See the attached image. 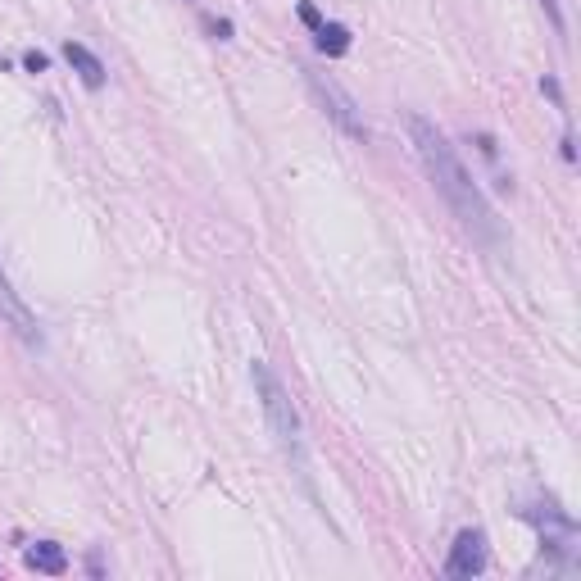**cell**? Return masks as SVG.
<instances>
[{
  "mask_svg": "<svg viewBox=\"0 0 581 581\" xmlns=\"http://www.w3.org/2000/svg\"><path fill=\"white\" fill-rule=\"evenodd\" d=\"M404 128H409V137H414L418 159H423V168H427V178H432L436 196L450 205V214L459 218V223L468 227L477 241L500 246V241H504L500 218H495V209L486 205L482 187L473 182V173H468V164L459 159V150L450 146V137H445L432 119H423V114H409V119H404Z\"/></svg>",
  "mask_w": 581,
  "mask_h": 581,
  "instance_id": "6da1fadb",
  "label": "cell"
},
{
  "mask_svg": "<svg viewBox=\"0 0 581 581\" xmlns=\"http://www.w3.org/2000/svg\"><path fill=\"white\" fill-rule=\"evenodd\" d=\"M250 377H255V395H259V409H264L268 418V432H273L277 450L291 459V468L300 473V482L309 486V459H305V432H300V414L296 404H291V395H286V386L277 382V373L264 364V359H255V368H250Z\"/></svg>",
  "mask_w": 581,
  "mask_h": 581,
  "instance_id": "7a4b0ae2",
  "label": "cell"
},
{
  "mask_svg": "<svg viewBox=\"0 0 581 581\" xmlns=\"http://www.w3.org/2000/svg\"><path fill=\"white\" fill-rule=\"evenodd\" d=\"M305 78H309V87H314V96H318V105L327 109V119L336 123V128L345 132V137H355V141H368V123H364V114H359V105H355V96L341 87V82L332 78V73H318V69H305Z\"/></svg>",
  "mask_w": 581,
  "mask_h": 581,
  "instance_id": "3957f363",
  "label": "cell"
},
{
  "mask_svg": "<svg viewBox=\"0 0 581 581\" xmlns=\"http://www.w3.org/2000/svg\"><path fill=\"white\" fill-rule=\"evenodd\" d=\"M0 318L10 323V332L19 336L23 345L41 350V327H37V318H32V309L23 305V296L10 286V273H5V268H0Z\"/></svg>",
  "mask_w": 581,
  "mask_h": 581,
  "instance_id": "277c9868",
  "label": "cell"
},
{
  "mask_svg": "<svg viewBox=\"0 0 581 581\" xmlns=\"http://www.w3.org/2000/svg\"><path fill=\"white\" fill-rule=\"evenodd\" d=\"M486 572V532L468 527V532L454 536L450 559H445V577H477Z\"/></svg>",
  "mask_w": 581,
  "mask_h": 581,
  "instance_id": "5b68a950",
  "label": "cell"
},
{
  "mask_svg": "<svg viewBox=\"0 0 581 581\" xmlns=\"http://www.w3.org/2000/svg\"><path fill=\"white\" fill-rule=\"evenodd\" d=\"M64 60H69V69L82 78V87L87 91H100L105 87V64H100V55H91L82 41H64Z\"/></svg>",
  "mask_w": 581,
  "mask_h": 581,
  "instance_id": "8992f818",
  "label": "cell"
},
{
  "mask_svg": "<svg viewBox=\"0 0 581 581\" xmlns=\"http://www.w3.org/2000/svg\"><path fill=\"white\" fill-rule=\"evenodd\" d=\"M23 563H28L32 572H50V577L69 572V554H64V545H55V541H37V545H28Z\"/></svg>",
  "mask_w": 581,
  "mask_h": 581,
  "instance_id": "52a82bcc",
  "label": "cell"
},
{
  "mask_svg": "<svg viewBox=\"0 0 581 581\" xmlns=\"http://www.w3.org/2000/svg\"><path fill=\"white\" fill-rule=\"evenodd\" d=\"M314 46H318V55H327V60H341L345 50H350V28H341V23H318Z\"/></svg>",
  "mask_w": 581,
  "mask_h": 581,
  "instance_id": "ba28073f",
  "label": "cell"
},
{
  "mask_svg": "<svg viewBox=\"0 0 581 581\" xmlns=\"http://www.w3.org/2000/svg\"><path fill=\"white\" fill-rule=\"evenodd\" d=\"M23 69H28V73H46V55H41V50H28V55H23Z\"/></svg>",
  "mask_w": 581,
  "mask_h": 581,
  "instance_id": "9c48e42d",
  "label": "cell"
},
{
  "mask_svg": "<svg viewBox=\"0 0 581 581\" xmlns=\"http://www.w3.org/2000/svg\"><path fill=\"white\" fill-rule=\"evenodd\" d=\"M209 32H214L218 41H227V37H232V23H227V19H209Z\"/></svg>",
  "mask_w": 581,
  "mask_h": 581,
  "instance_id": "30bf717a",
  "label": "cell"
},
{
  "mask_svg": "<svg viewBox=\"0 0 581 581\" xmlns=\"http://www.w3.org/2000/svg\"><path fill=\"white\" fill-rule=\"evenodd\" d=\"M541 5H545V14H550V23H554V28L563 32V14H559V0H541Z\"/></svg>",
  "mask_w": 581,
  "mask_h": 581,
  "instance_id": "8fae6325",
  "label": "cell"
},
{
  "mask_svg": "<svg viewBox=\"0 0 581 581\" xmlns=\"http://www.w3.org/2000/svg\"><path fill=\"white\" fill-rule=\"evenodd\" d=\"M300 19H305V23H309V28H318V23H323V14H318V10H314V5H300Z\"/></svg>",
  "mask_w": 581,
  "mask_h": 581,
  "instance_id": "7c38bea8",
  "label": "cell"
}]
</instances>
